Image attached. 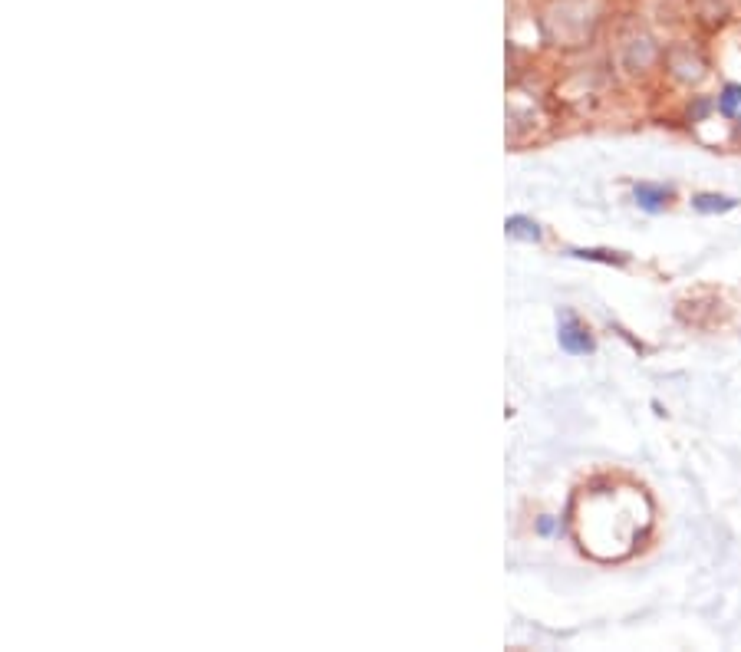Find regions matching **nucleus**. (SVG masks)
I'll return each mask as SVG.
<instances>
[{
    "label": "nucleus",
    "instance_id": "obj_3",
    "mask_svg": "<svg viewBox=\"0 0 741 652\" xmlns=\"http://www.w3.org/2000/svg\"><path fill=\"white\" fill-rule=\"evenodd\" d=\"M692 208L699 211V215H725V211H735L738 208V198L715 195V191H702V195L692 198Z\"/></svg>",
    "mask_w": 741,
    "mask_h": 652
},
{
    "label": "nucleus",
    "instance_id": "obj_4",
    "mask_svg": "<svg viewBox=\"0 0 741 652\" xmlns=\"http://www.w3.org/2000/svg\"><path fill=\"white\" fill-rule=\"evenodd\" d=\"M718 112H722L725 119H741V86L738 83H728L722 89V96H718Z\"/></svg>",
    "mask_w": 741,
    "mask_h": 652
},
{
    "label": "nucleus",
    "instance_id": "obj_7",
    "mask_svg": "<svg viewBox=\"0 0 741 652\" xmlns=\"http://www.w3.org/2000/svg\"><path fill=\"white\" fill-rule=\"evenodd\" d=\"M537 531H541V534H554V531H557V524L550 521V517H541V524H537Z\"/></svg>",
    "mask_w": 741,
    "mask_h": 652
},
{
    "label": "nucleus",
    "instance_id": "obj_1",
    "mask_svg": "<svg viewBox=\"0 0 741 652\" xmlns=\"http://www.w3.org/2000/svg\"><path fill=\"white\" fill-rule=\"evenodd\" d=\"M557 340L560 346L570 353V356H587L597 350V343H593V336L587 330V323H583L580 317H574L570 310L560 313V323H557Z\"/></svg>",
    "mask_w": 741,
    "mask_h": 652
},
{
    "label": "nucleus",
    "instance_id": "obj_2",
    "mask_svg": "<svg viewBox=\"0 0 741 652\" xmlns=\"http://www.w3.org/2000/svg\"><path fill=\"white\" fill-rule=\"evenodd\" d=\"M636 205L643 211H662L672 201V188L669 185H653V182H639L633 188Z\"/></svg>",
    "mask_w": 741,
    "mask_h": 652
},
{
    "label": "nucleus",
    "instance_id": "obj_5",
    "mask_svg": "<svg viewBox=\"0 0 741 652\" xmlns=\"http://www.w3.org/2000/svg\"><path fill=\"white\" fill-rule=\"evenodd\" d=\"M508 234L511 238H524V241H541V228H537V221H531V218H524V215H514V218H508Z\"/></svg>",
    "mask_w": 741,
    "mask_h": 652
},
{
    "label": "nucleus",
    "instance_id": "obj_6",
    "mask_svg": "<svg viewBox=\"0 0 741 652\" xmlns=\"http://www.w3.org/2000/svg\"><path fill=\"white\" fill-rule=\"evenodd\" d=\"M577 257H583V261H603V264H623L626 257L613 254V251H574Z\"/></svg>",
    "mask_w": 741,
    "mask_h": 652
}]
</instances>
